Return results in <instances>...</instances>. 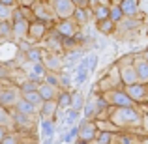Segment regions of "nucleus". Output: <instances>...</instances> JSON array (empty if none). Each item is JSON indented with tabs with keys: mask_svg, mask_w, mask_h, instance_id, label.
Here are the masks:
<instances>
[{
	"mask_svg": "<svg viewBox=\"0 0 148 144\" xmlns=\"http://www.w3.org/2000/svg\"><path fill=\"white\" fill-rule=\"evenodd\" d=\"M112 139H114V133H112V131L99 129V133H98V137H96L94 144H112Z\"/></svg>",
	"mask_w": 148,
	"mask_h": 144,
	"instance_id": "5701e85b",
	"label": "nucleus"
},
{
	"mask_svg": "<svg viewBox=\"0 0 148 144\" xmlns=\"http://www.w3.org/2000/svg\"><path fill=\"white\" fill-rule=\"evenodd\" d=\"M96 28L101 34H112L116 30V23H112L111 19H101V21H96Z\"/></svg>",
	"mask_w": 148,
	"mask_h": 144,
	"instance_id": "f3484780",
	"label": "nucleus"
},
{
	"mask_svg": "<svg viewBox=\"0 0 148 144\" xmlns=\"http://www.w3.org/2000/svg\"><path fill=\"white\" fill-rule=\"evenodd\" d=\"M28 28H30V21L25 19L21 10H13V36L19 38V40H26Z\"/></svg>",
	"mask_w": 148,
	"mask_h": 144,
	"instance_id": "20e7f679",
	"label": "nucleus"
},
{
	"mask_svg": "<svg viewBox=\"0 0 148 144\" xmlns=\"http://www.w3.org/2000/svg\"><path fill=\"white\" fill-rule=\"evenodd\" d=\"M75 4V8H86L88 6V0H71Z\"/></svg>",
	"mask_w": 148,
	"mask_h": 144,
	"instance_id": "72a5a7b5",
	"label": "nucleus"
},
{
	"mask_svg": "<svg viewBox=\"0 0 148 144\" xmlns=\"http://www.w3.org/2000/svg\"><path fill=\"white\" fill-rule=\"evenodd\" d=\"M88 11H90V10H86V8H77L75 13H73V21H75L79 26L86 25V21H88Z\"/></svg>",
	"mask_w": 148,
	"mask_h": 144,
	"instance_id": "412c9836",
	"label": "nucleus"
},
{
	"mask_svg": "<svg viewBox=\"0 0 148 144\" xmlns=\"http://www.w3.org/2000/svg\"><path fill=\"white\" fill-rule=\"evenodd\" d=\"M133 68H135V73H137V81L139 83L148 84V62L143 56L135 58L133 60Z\"/></svg>",
	"mask_w": 148,
	"mask_h": 144,
	"instance_id": "ddd939ff",
	"label": "nucleus"
},
{
	"mask_svg": "<svg viewBox=\"0 0 148 144\" xmlns=\"http://www.w3.org/2000/svg\"><path fill=\"white\" fill-rule=\"evenodd\" d=\"M143 58H145V60H146V62H148V49H146V51H145V54H143Z\"/></svg>",
	"mask_w": 148,
	"mask_h": 144,
	"instance_id": "4c0bfd02",
	"label": "nucleus"
},
{
	"mask_svg": "<svg viewBox=\"0 0 148 144\" xmlns=\"http://www.w3.org/2000/svg\"><path fill=\"white\" fill-rule=\"evenodd\" d=\"M41 127H43L45 139L53 137V120H43V122H41Z\"/></svg>",
	"mask_w": 148,
	"mask_h": 144,
	"instance_id": "c756f323",
	"label": "nucleus"
},
{
	"mask_svg": "<svg viewBox=\"0 0 148 144\" xmlns=\"http://www.w3.org/2000/svg\"><path fill=\"white\" fill-rule=\"evenodd\" d=\"M120 2H124V0H114V4H118V6H120Z\"/></svg>",
	"mask_w": 148,
	"mask_h": 144,
	"instance_id": "a19ab883",
	"label": "nucleus"
},
{
	"mask_svg": "<svg viewBox=\"0 0 148 144\" xmlns=\"http://www.w3.org/2000/svg\"><path fill=\"white\" fill-rule=\"evenodd\" d=\"M124 90L135 103H143V101L148 99V84L145 83H135L130 84V86H124Z\"/></svg>",
	"mask_w": 148,
	"mask_h": 144,
	"instance_id": "0eeeda50",
	"label": "nucleus"
},
{
	"mask_svg": "<svg viewBox=\"0 0 148 144\" xmlns=\"http://www.w3.org/2000/svg\"><path fill=\"white\" fill-rule=\"evenodd\" d=\"M53 10H54V15L64 21V19H71L73 17V13H75L77 8H75V4H73L71 0H54Z\"/></svg>",
	"mask_w": 148,
	"mask_h": 144,
	"instance_id": "39448f33",
	"label": "nucleus"
},
{
	"mask_svg": "<svg viewBox=\"0 0 148 144\" xmlns=\"http://www.w3.org/2000/svg\"><path fill=\"white\" fill-rule=\"evenodd\" d=\"M15 111H17V112H21V114H26V116H34L38 109L34 107V105H30L26 99H21L17 105H15Z\"/></svg>",
	"mask_w": 148,
	"mask_h": 144,
	"instance_id": "aec40b11",
	"label": "nucleus"
},
{
	"mask_svg": "<svg viewBox=\"0 0 148 144\" xmlns=\"http://www.w3.org/2000/svg\"><path fill=\"white\" fill-rule=\"evenodd\" d=\"M6 135H8V133H6V129H4V127H0V142H2V139L6 137Z\"/></svg>",
	"mask_w": 148,
	"mask_h": 144,
	"instance_id": "c9c22d12",
	"label": "nucleus"
},
{
	"mask_svg": "<svg viewBox=\"0 0 148 144\" xmlns=\"http://www.w3.org/2000/svg\"><path fill=\"white\" fill-rule=\"evenodd\" d=\"M23 54H25V58L28 62H41L43 60V51L38 47V45H32V47L26 51V53H23Z\"/></svg>",
	"mask_w": 148,
	"mask_h": 144,
	"instance_id": "6ab92c4d",
	"label": "nucleus"
},
{
	"mask_svg": "<svg viewBox=\"0 0 148 144\" xmlns=\"http://www.w3.org/2000/svg\"><path fill=\"white\" fill-rule=\"evenodd\" d=\"M99 129H98V124L96 120H88L83 118V122L79 124V141H86V142H94L96 137H98Z\"/></svg>",
	"mask_w": 148,
	"mask_h": 144,
	"instance_id": "f03ea898",
	"label": "nucleus"
},
{
	"mask_svg": "<svg viewBox=\"0 0 148 144\" xmlns=\"http://www.w3.org/2000/svg\"><path fill=\"white\" fill-rule=\"evenodd\" d=\"M23 99H26L30 105H34L38 111H40V109L43 107V103H45V99L40 96V92H38V90L36 92H28V94H23Z\"/></svg>",
	"mask_w": 148,
	"mask_h": 144,
	"instance_id": "a211bd4d",
	"label": "nucleus"
},
{
	"mask_svg": "<svg viewBox=\"0 0 148 144\" xmlns=\"http://www.w3.org/2000/svg\"><path fill=\"white\" fill-rule=\"evenodd\" d=\"M21 90H15V88H6V90L0 92V105L2 107H15L19 101L23 99V96H19Z\"/></svg>",
	"mask_w": 148,
	"mask_h": 144,
	"instance_id": "9b49d317",
	"label": "nucleus"
},
{
	"mask_svg": "<svg viewBox=\"0 0 148 144\" xmlns=\"http://www.w3.org/2000/svg\"><path fill=\"white\" fill-rule=\"evenodd\" d=\"M109 13H111V8L109 6H103V4H98L94 10V15H96V21H101V19H109Z\"/></svg>",
	"mask_w": 148,
	"mask_h": 144,
	"instance_id": "a878e982",
	"label": "nucleus"
},
{
	"mask_svg": "<svg viewBox=\"0 0 148 144\" xmlns=\"http://www.w3.org/2000/svg\"><path fill=\"white\" fill-rule=\"evenodd\" d=\"M0 144H19V142H17V139H15V135H6Z\"/></svg>",
	"mask_w": 148,
	"mask_h": 144,
	"instance_id": "473e14b6",
	"label": "nucleus"
},
{
	"mask_svg": "<svg viewBox=\"0 0 148 144\" xmlns=\"http://www.w3.org/2000/svg\"><path fill=\"white\" fill-rule=\"evenodd\" d=\"M69 84H71L69 75L68 73H60V90H69Z\"/></svg>",
	"mask_w": 148,
	"mask_h": 144,
	"instance_id": "7c9ffc66",
	"label": "nucleus"
},
{
	"mask_svg": "<svg viewBox=\"0 0 148 144\" xmlns=\"http://www.w3.org/2000/svg\"><path fill=\"white\" fill-rule=\"evenodd\" d=\"M58 107H60V105H58V101H56V99H53V101H45L43 107L40 109L41 118H43V120H53V118H54V112H56V109H58Z\"/></svg>",
	"mask_w": 148,
	"mask_h": 144,
	"instance_id": "2eb2a0df",
	"label": "nucleus"
},
{
	"mask_svg": "<svg viewBox=\"0 0 148 144\" xmlns=\"http://www.w3.org/2000/svg\"><path fill=\"white\" fill-rule=\"evenodd\" d=\"M38 88H40V83H38V81L26 79V81H23V83H21L19 90H21V96H23V94H28V92H36Z\"/></svg>",
	"mask_w": 148,
	"mask_h": 144,
	"instance_id": "4be33fe9",
	"label": "nucleus"
},
{
	"mask_svg": "<svg viewBox=\"0 0 148 144\" xmlns=\"http://www.w3.org/2000/svg\"><path fill=\"white\" fill-rule=\"evenodd\" d=\"M45 83L47 84H53V86L60 88V73H53V71H47L45 73Z\"/></svg>",
	"mask_w": 148,
	"mask_h": 144,
	"instance_id": "cd10ccee",
	"label": "nucleus"
},
{
	"mask_svg": "<svg viewBox=\"0 0 148 144\" xmlns=\"http://www.w3.org/2000/svg\"><path fill=\"white\" fill-rule=\"evenodd\" d=\"M143 118H145V116L135 107H112L111 114H109V120H111L118 129L143 126Z\"/></svg>",
	"mask_w": 148,
	"mask_h": 144,
	"instance_id": "f257e3e1",
	"label": "nucleus"
},
{
	"mask_svg": "<svg viewBox=\"0 0 148 144\" xmlns=\"http://www.w3.org/2000/svg\"><path fill=\"white\" fill-rule=\"evenodd\" d=\"M8 124H11V116L6 112V107H2V105H0V127L8 126Z\"/></svg>",
	"mask_w": 148,
	"mask_h": 144,
	"instance_id": "c85d7f7f",
	"label": "nucleus"
},
{
	"mask_svg": "<svg viewBox=\"0 0 148 144\" xmlns=\"http://www.w3.org/2000/svg\"><path fill=\"white\" fill-rule=\"evenodd\" d=\"M141 144H148V137H146V139H143V141H141Z\"/></svg>",
	"mask_w": 148,
	"mask_h": 144,
	"instance_id": "ea45409f",
	"label": "nucleus"
},
{
	"mask_svg": "<svg viewBox=\"0 0 148 144\" xmlns=\"http://www.w3.org/2000/svg\"><path fill=\"white\" fill-rule=\"evenodd\" d=\"M45 144H53V139H51V137H49V139H45Z\"/></svg>",
	"mask_w": 148,
	"mask_h": 144,
	"instance_id": "58836bf2",
	"label": "nucleus"
},
{
	"mask_svg": "<svg viewBox=\"0 0 148 144\" xmlns=\"http://www.w3.org/2000/svg\"><path fill=\"white\" fill-rule=\"evenodd\" d=\"M120 81H122L124 86H130V84L139 83L137 73H135V68H133V62H131L130 66H122V68H120Z\"/></svg>",
	"mask_w": 148,
	"mask_h": 144,
	"instance_id": "f8f14e48",
	"label": "nucleus"
},
{
	"mask_svg": "<svg viewBox=\"0 0 148 144\" xmlns=\"http://www.w3.org/2000/svg\"><path fill=\"white\" fill-rule=\"evenodd\" d=\"M56 101H58L60 107H69V109H71V92H69V90H60V92H58Z\"/></svg>",
	"mask_w": 148,
	"mask_h": 144,
	"instance_id": "b1692460",
	"label": "nucleus"
},
{
	"mask_svg": "<svg viewBox=\"0 0 148 144\" xmlns=\"http://www.w3.org/2000/svg\"><path fill=\"white\" fill-rule=\"evenodd\" d=\"M84 107V97L81 92H73L71 94V109H75V111H81V109Z\"/></svg>",
	"mask_w": 148,
	"mask_h": 144,
	"instance_id": "bb28decb",
	"label": "nucleus"
},
{
	"mask_svg": "<svg viewBox=\"0 0 148 144\" xmlns=\"http://www.w3.org/2000/svg\"><path fill=\"white\" fill-rule=\"evenodd\" d=\"M0 2H2L4 6H8V8H10V6H13V4H15V0H0Z\"/></svg>",
	"mask_w": 148,
	"mask_h": 144,
	"instance_id": "f704fd0d",
	"label": "nucleus"
},
{
	"mask_svg": "<svg viewBox=\"0 0 148 144\" xmlns=\"http://www.w3.org/2000/svg\"><path fill=\"white\" fill-rule=\"evenodd\" d=\"M109 19H111L112 23H120L122 19H126V15H124L122 8H120L118 4H114V6H111V13H109Z\"/></svg>",
	"mask_w": 148,
	"mask_h": 144,
	"instance_id": "393cba45",
	"label": "nucleus"
},
{
	"mask_svg": "<svg viewBox=\"0 0 148 144\" xmlns=\"http://www.w3.org/2000/svg\"><path fill=\"white\" fill-rule=\"evenodd\" d=\"M47 26H49L47 23H41V21L30 23L26 41H30V43H38L40 40H43V38H45V32H47Z\"/></svg>",
	"mask_w": 148,
	"mask_h": 144,
	"instance_id": "1a4fd4ad",
	"label": "nucleus"
},
{
	"mask_svg": "<svg viewBox=\"0 0 148 144\" xmlns=\"http://www.w3.org/2000/svg\"><path fill=\"white\" fill-rule=\"evenodd\" d=\"M54 30H56L62 38H77L79 25H77L73 19H64V21H60L56 26H54Z\"/></svg>",
	"mask_w": 148,
	"mask_h": 144,
	"instance_id": "6e6552de",
	"label": "nucleus"
},
{
	"mask_svg": "<svg viewBox=\"0 0 148 144\" xmlns=\"http://www.w3.org/2000/svg\"><path fill=\"white\" fill-rule=\"evenodd\" d=\"M120 8L126 17H133L139 10V0H124V2H120Z\"/></svg>",
	"mask_w": 148,
	"mask_h": 144,
	"instance_id": "dca6fc26",
	"label": "nucleus"
},
{
	"mask_svg": "<svg viewBox=\"0 0 148 144\" xmlns=\"http://www.w3.org/2000/svg\"><path fill=\"white\" fill-rule=\"evenodd\" d=\"M105 99H107L112 107H133V103H135V101L126 94V90H118V88L105 92Z\"/></svg>",
	"mask_w": 148,
	"mask_h": 144,
	"instance_id": "7ed1b4c3",
	"label": "nucleus"
},
{
	"mask_svg": "<svg viewBox=\"0 0 148 144\" xmlns=\"http://www.w3.org/2000/svg\"><path fill=\"white\" fill-rule=\"evenodd\" d=\"M43 66L47 71H53V73H60L62 69V58L60 54L56 53H51V51H43Z\"/></svg>",
	"mask_w": 148,
	"mask_h": 144,
	"instance_id": "9d476101",
	"label": "nucleus"
},
{
	"mask_svg": "<svg viewBox=\"0 0 148 144\" xmlns=\"http://www.w3.org/2000/svg\"><path fill=\"white\" fill-rule=\"evenodd\" d=\"M10 15H13V11H11L8 6H4V4L0 2V19H2V21H6Z\"/></svg>",
	"mask_w": 148,
	"mask_h": 144,
	"instance_id": "2f4dec72",
	"label": "nucleus"
},
{
	"mask_svg": "<svg viewBox=\"0 0 148 144\" xmlns=\"http://www.w3.org/2000/svg\"><path fill=\"white\" fill-rule=\"evenodd\" d=\"M38 92H40V96L43 97L45 101H53L58 97V92H60V88L53 86V84H47L43 81V83H40V88H38Z\"/></svg>",
	"mask_w": 148,
	"mask_h": 144,
	"instance_id": "4468645a",
	"label": "nucleus"
},
{
	"mask_svg": "<svg viewBox=\"0 0 148 144\" xmlns=\"http://www.w3.org/2000/svg\"><path fill=\"white\" fill-rule=\"evenodd\" d=\"M75 144H92V142H86V141H75Z\"/></svg>",
	"mask_w": 148,
	"mask_h": 144,
	"instance_id": "e433bc0d",
	"label": "nucleus"
},
{
	"mask_svg": "<svg viewBox=\"0 0 148 144\" xmlns=\"http://www.w3.org/2000/svg\"><path fill=\"white\" fill-rule=\"evenodd\" d=\"M23 71L28 75V79L38 81V83H40V79H45L47 69H45L43 62H28V60H26L25 64H23Z\"/></svg>",
	"mask_w": 148,
	"mask_h": 144,
	"instance_id": "423d86ee",
	"label": "nucleus"
}]
</instances>
